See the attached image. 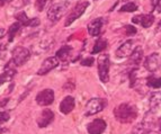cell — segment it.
<instances>
[{"mask_svg": "<svg viewBox=\"0 0 161 134\" xmlns=\"http://www.w3.org/2000/svg\"><path fill=\"white\" fill-rule=\"evenodd\" d=\"M137 108L135 105H132L130 103H123L118 105L117 107L114 108V116L119 123L129 124L134 122L137 117Z\"/></svg>", "mask_w": 161, "mask_h": 134, "instance_id": "cell-1", "label": "cell"}, {"mask_svg": "<svg viewBox=\"0 0 161 134\" xmlns=\"http://www.w3.org/2000/svg\"><path fill=\"white\" fill-rule=\"evenodd\" d=\"M69 7L70 1H68V0H62V1H59V3H53L47 10V18L53 23L58 22L67 13Z\"/></svg>", "mask_w": 161, "mask_h": 134, "instance_id": "cell-2", "label": "cell"}, {"mask_svg": "<svg viewBox=\"0 0 161 134\" xmlns=\"http://www.w3.org/2000/svg\"><path fill=\"white\" fill-rule=\"evenodd\" d=\"M109 55L108 54H100L97 60V68H98V75L102 82L106 83L109 80Z\"/></svg>", "mask_w": 161, "mask_h": 134, "instance_id": "cell-3", "label": "cell"}, {"mask_svg": "<svg viewBox=\"0 0 161 134\" xmlns=\"http://www.w3.org/2000/svg\"><path fill=\"white\" fill-rule=\"evenodd\" d=\"M11 60L15 63L16 67H22L23 64H25L31 58V52L28 48L24 47V46H17L13 50L11 53Z\"/></svg>", "mask_w": 161, "mask_h": 134, "instance_id": "cell-4", "label": "cell"}, {"mask_svg": "<svg viewBox=\"0 0 161 134\" xmlns=\"http://www.w3.org/2000/svg\"><path fill=\"white\" fill-rule=\"evenodd\" d=\"M89 7V3L88 1H81V3H78L77 5L75 6L72 8V10L70 11V14L68 15L67 19H65V23H64V26L68 27L70 25L72 24L75 20L81 17L83 15V13L86 11V9Z\"/></svg>", "mask_w": 161, "mask_h": 134, "instance_id": "cell-5", "label": "cell"}, {"mask_svg": "<svg viewBox=\"0 0 161 134\" xmlns=\"http://www.w3.org/2000/svg\"><path fill=\"white\" fill-rule=\"evenodd\" d=\"M106 106V100L102 98H92L86 105V115L92 116L102 112Z\"/></svg>", "mask_w": 161, "mask_h": 134, "instance_id": "cell-6", "label": "cell"}, {"mask_svg": "<svg viewBox=\"0 0 161 134\" xmlns=\"http://www.w3.org/2000/svg\"><path fill=\"white\" fill-rule=\"evenodd\" d=\"M153 124H154L153 117L147 115L142 122H140L139 124H136V125L133 127L132 134H149L151 129H152Z\"/></svg>", "mask_w": 161, "mask_h": 134, "instance_id": "cell-7", "label": "cell"}, {"mask_svg": "<svg viewBox=\"0 0 161 134\" xmlns=\"http://www.w3.org/2000/svg\"><path fill=\"white\" fill-rule=\"evenodd\" d=\"M35 99L40 106H48L54 102V91L50 88H46L40 91Z\"/></svg>", "mask_w": 161, "mask_h": 134, "instance_id": "cell-8", "label": "cell"}, {"mask_svg": "<svg viewBox=\"0 0 161 134\" xmlns=\"http://www.w3.org/2000/svg\"><path fill=\"white\" fill-rule=\"evenodd\" d=\"M160 62H161V56L158 52L150 54L147 56V59L144 60V68L148 70L149 72H156L157 70L160 68Z\"/></svg>", "mask_w": 161, "mask_h": 134, "instance_id": "cell-9", "label": "cell"}, {"mask_svg": "<svg viewBox=\"0 0 161 134\" xmlns=\"http://www.w3.org/2000/svg\"><path fill=\"white\" fill-rule=\"evenodd\" d=\"M58 65H59V59L57 56H50V58H47V59H45L43 61V63H42V65H41V68L37 71V75H46L51 70H53L54 68H57Z\"/></svg>", "mask_w": 161, "mask_h": 134, "instance_id": "cell-10", "label": "cell"}, {"mask_svg": "<svg viewBox=\"0 0 161 134\" xmlns=\"http://www.w3.org/2000/svg\"><path fill=\"white\" fill-rule=\"evenodd\" d=\"M133 47H134V41L129 40L126 42H124L116 50L115 55L118 59H124L126 56H130L133 52Z\"/></svg>", "mask_w": 161, "mask_h": 134, "instance_id": "cell-11", "label": "cell"}, {"mask_svg": "<svg viewBox=\"0 0 161 134\" xmlns=\"http://www.w3.org/2000/svg\"><path fill=\"white\" fill-rule=\"evenodd\" d=\"M15 75H16V65H15V63L13 62V60H10V61L8 62V64L6 65L3 72L0 75V86H1L3 83L7 82V81L13 80Z\"/></svg>", "mask_w": 161, "mask_h": 134, "instance_id": "cell-12", "label": "cell"}, {"mask_svg": "<svg viewBox=\"0 0 161 134\" xmlns=\"http://www.w3.org/2000/svg\"><path fill=\"white\" fill-rule=\"evenodd\" d=\"M106 122L102 118H96L92 123H89L88 127H87V131L89 134H103L106 130Z\"/></svg>", "mask_w": 161, "mask_h": 134, "instance_id": "cell-13", "label": "cell"}, {"mask_svg": "<svg viewBox=\"0 0 161 134\" xmlns=\"http://www.w3.org/2000/svg\"><path fill=\"white\" fill-rule=\"evenodd\" d=\"M132 23H134L136 25L144 27V28H149L150 26H152V24L154 23V16L152 14H148V15H136L132 18Z\"/></svg>", "mask_w": 161, "mask_h": 134, "instance_id": "cell-14", "label": "cell"}, {"mask_svg": "<svg viewBox=\"0 0 161 134\" xmlns=\"http://www.w3.org/2000/svg\"><path fill=\"white\" fill-rule=\"evenodd\" d=\"M53 120H54V113L51 109L45 108V109L42 110L40 117L37 118V125L40 127H46V126H48L53 122Z\"/></svg>", "mask_w": 161, "mask_h": 134, "instance_id": "cell-15", "label": "cell"}, {"mask_svg": "<svg viewBox=\"0 0 161 134\" xmlns=\"http://www.w3.org/2000/svg\"><path fill=\"white\" fill-rule=\"evenodd\" d=\"M103 25H104V18H102V17H98V18L92 20L88 24V27H87L89 35L90 36H98V35H100Z\"/></svg>", "mask_w": 161, "mask_h": 134, "instance_id": "cell-16", "label": "cell"}, {"mask_svg": "<svg viewBox=\"0 0 161 134\" xmlns=\"http://www.w3.org/2000/svg\"><path fill=\"white\" fill-rule=\"evenodd\" d=\"M75 106V98H73L72 96H67L60 103V112H61L62 114H65V115H67V114L72 112Z\"/></svg>", "mask_w": 161, "mask_h": 134, "instance_id": "cell-17", "label": "cell"}, {"mask_svg": "<svg viewBox=\"0 0 161 134\" xmlns=\"http://www.w3.org/2000/svg\"><path fill=\"white\" fill-rule=\"evenodd\" d=\"M149 104H150V110L151 113H154L157 108L161 104V91H153L150 94L149 98Z\"/></svg>", "mask_w": 161, "mask_h": 134, "instance_id": "cell-18", "label": "cell"}, {"mask_svg": "<svg viewBox=\"0 0 161 134\" xmlns=\"http://www.w3.org/2000/svg\"><path fill=\"white\" fill-rule=\"evenodd\" d=\"M142 56H143V50L141 46H136V47L133 50L132 54L130 55V63L134 65L140 64V62L142 61Z\"/></svg>", "mask_w": 161, "mask_h": 134, "instance_id": "cell-19", "label": "cell"}, {"mask_svg": "<svg viewBox=\"0 0 161 134\" xmlns=\"http://www.w3.org/2000/svg\"><path fill=\"white\" fill-rule=\"evenodd\" d=\"M71 52H72V47H71V46L70 45H63L60 50H58L57 58L60 60V61L64 62L70 58Z\"/></svg>", "mask_w": 161, "mask_h": 134, "instance_id": "cell-20", "label": "cell"}, {"mask_svg": "<svg viewBox=\"0 0 161 134\" xmlns=\"http://www.w3.org/2000/svg\"><path fill=\"white\" fill-rule=\"evenodd\" d=\"M107 45H108L107 40H105V38H103V37H99V38H98V41H97L96 43H95L94 47H92V54L100 53V52H103L105 48L107 47Z\"/></svg>", "mask_w": 161, "mask_h": 134, "instance_id": "cell-21", "label": "cell"}, {"mask_svg": "<svg viewBox=\"0 0 161 134\" xmlns=\"http://www.w3.org/2000/svg\"><path fill=\"white\" fill-rule=\"evenodd\" d=\"M22 26L23 25L20 24V23L16 22L9 27V30H8V42L9 43H11V42L14 41V38H15V36L17 35V33L19 32V30H20V27Z\"/></svg>", "mask_w": 161, "mask_h": 134, "instance_id": "cell-22", "label": "cell"}, {"mask_svg": "<svg viewBox=\"0 0 161 134\" xmlns=\"http://www.w3.org/2000/svg\"><path fill=\"white\" fill-rule=\"evenodd\" d=\"M147 85H148V87L153 88V89L161 88V78H157L154 75L149 77V78L147 79Z\"/></svg>", "mask_w": 161, "mask_h": 134, "instance_id": "cell-23", "label": "cell"}, {"mask_svg": "<svg viewBox=\"0 0 161 134\" xmlns=\"http://www.w3.org/2000/svg\"><path fill=\"white\" fill-rule=\"evenodd\" d=\"M15 18H16L17 22L20 23L23 26H27V24L30 22V18H28V16L26 15L25 11H19V13H17L16 15H15Z\"/></svg>", "mask_w": 161, "mask_h": 134, "instance_id": "cell-24", "label": "cell"}, {"mask_svg": "<svg viewBox=\"0 0 161 134\" xmlns=\"http://www.w3.org/2000/svg\"><path fill=\"white\" fill-rule=\"evenodd\" d=\"M137 9V3L134 1H130V3H125L124 6H122V8H119V11H126V13H133Z\"/></svg>", "mask_w": 161, "mask_h": 134, "instance_id": "cell-25", "label": "cell"}, {"mask_svg": "<svg viewBox=\"0 0 161 134\" xmlns=\"http://www.w3.org/2000/svg\"><path fill=\"white\" fill-rule=\"evenodd\" d=\"M46 1H47V0H36V1H35V7H36V9H37L38 11H43L44 7H45V5H46Z\"/></svg>", "mask_w": 161, "mask_h": 134, "instance_id": "cell-26", "label": "cell"}, {"mask_svg": "<svg viewBox=\"0 0 161 134\" xmlns=\"http://www.w3.org/2000/svg\"><path fill=\"white\" fill-rule=\"evenodd\" d=\"M125 31H126V35H129V36H132L136 33V28L132 25H125Z\"/></svg>", "mask_w": 161, "mask_h": 134, "instance_id": "cell-27", "label": "cell"}, {"mask_svg": "<svg viewBox=\"0 0 161 134\" xmlns=\"http://www.w3.org/2000/svg\"><path fill=\"white\" fill-rule=\"evenodd\" d=\"M94 58H87V59H83L82 61H81V64L82 65H86V67H92V64H94Z\"/></svg>", "mask_w": 161, "mask_h": 134, "instance_id": "cell-28", "label": "cell"}, {"mask_svg": "<svg viewBox=\"0 0 161 134\" xmlns=\"http://www.w3.org/2000/svg\"><path fill=\"white\" fill-rule=\"evenodd\" d=\"M7 121H9V113L0 112V122L1 123H6Z\"/></svg>", "mask_w": 161, "mask_h": 134, "instance_id": "cell-29", "label": "cell"}, {"mask_svg": "<svg viewBox=\"0 0 161 134\" xmlns=\"http://www.w3.org/2000/svg\"><path fill=\"white\" fill-rule=\"evenodd\" d=\"M40 19L38 18H33V19H30V22L27 24V27H36L40 25Z\"/></svg>", "mask_w": 161, "mask_h": 134, "instance_id": "cell-30", "label": "cell"}, {"mask_svg": "<svg viewBox=\"0 0 161 134\" xmlns=\"http://www.w3.org/2000/svg\"><path fill=\"white\" fill-rule=\"evenodd\" d=\"M7 51V44H0V59H3Z\"/></svg>", "mask_w": 161, "mask_h": 134, "instance_id": "cell-31", "label": "cell"}, {"mask_svg": "<svg viewBox=\"0 0 161 134\" xmlns=\"http://www.w3.org/2000/svg\"><path fill=\"white\" fill-rule=\"evenodd\" d=\"M161 3V0H151V3H152V7L153 8H157L158 5Z\"/></svg>", "mask_w": 161, "mask_h": 134, "instance_id": "cell-32", "label": "cell"}, {"mask_svg": "<svg viewBox=\"0 0 161 134\" xmlns=\"http://www.w3.org/2000/svg\"><path fill=\"white\" fill-rule=\"evenodd\" d=\"M5 35H6V31L3 28H0V40L3 37H5Z\"/></svg>", "mask_w": 161, "mask_h": 134, "instance_id": "cell-33", "label": "cell"}, {"mask_svg": "<svg viewBox=\"0 0 161 134\" xmlns=\"http://www.w3.org/2000/svg\"><path fill=\"white\" fill-rule=\"evenodd\" d=\"M8 3H10V0H0V7H3Z\"/></svg>", "mask_w": 161, "mask_h": 134, "instance_id": "cell-34", "label": "cell"}, {"mask_svg": "<svg viewBox=\"0 0 161 134\" xmlns=\"http://www.w3.org/2000/svg\"><path fill=\"white\" fill-rule=\"evenodd\" d=\"M3 123H1V122H0V133H3V132H5V131H6V129L3 127Z\"/></svg>", "mask_w": 161, "mask_h": 134, "instance_id": "cell-35", "label": "cell"}, {"mask_svg": "<svg viewBox=\"0 0 161 134\" xmlns=\"http://www.w3.org/2000/svg\"><path fill=\"white\" fill-rule=\"evenodd\" d=\"M159 31H161V20L159 22L158 26H157V32H159Z\"/></svg>", "mask_w": 161, "mask_h": 134, "instance_id": "cell-36", "label": "cell"}, {"mask_svg": "<svg viewBox=\"0 0 161 134\" xmlns=\"http://www.w3.org/2000/svg\"><path fill=\"white\" fill-rule=\"evenodd\" d=\"M157 8H158V11H159V13H161V3H159L158 7H157Z\"/></svg>", "mask_w": 161, "mask_h": 134, "instance_id": "cell-37", "label": "cell"}, {"mask_svg": "<svg viewBox=\"0 0 161 134\" xmlns=\"http://www.w3.org/2000/svg\"><path fill=\"white\" fill-rule=\"evenodd\" d=\"M149 134H160V133H159V132H150Z\"/></svg>", "mask_w": 161, "mask_h": 134, "instance_id": "cell-38", "label": "cell"}, {"mask_svg": "<svg viewBox=\"0 0 161 134\" xmlns=\"http://www.w3.org/2000/svg\"><path fill=\"white\" fill-rule=\"evenodd\" d=\"M159 127H160V130H161V118H160V121H159Z\"/></svg>", "mask_w": 161, "mask_h": 134, "instance_id": "cell-39", "label": "cell"}]
</instances>
